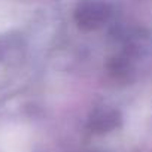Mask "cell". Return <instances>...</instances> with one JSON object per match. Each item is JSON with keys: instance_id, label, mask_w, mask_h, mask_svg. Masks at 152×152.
Returning a JSON list of instances; mask_svg holds the SVG:
<instances>
[{"instance_id": "6da1fadb", "label": "cell", "mask_w": 152, "mask_h": 152, "mask_svg": "<svg viewBox=\"0 0 152 152\" xmlns=\"http://www.w3.org/2000/svg\"><path fill=\"white\" fill-rule=\"evenodd\" d=\"M110 18V8L100 0H85L75 12V20L79 27L93 30L102 27Z\"/></svg>"}, {"instance_id": "7a4b0ae2", "label": "cell", "mask_w": 152, "mask_h": 152, "mask_svg": "<svg viewBox=\"0 0 152 152\" xmlns=\"http://www.w3.org/2000/svg\"><path fill=\"white\" fill-rule=\"evenodd\" d=\"M118 119H119V116H118L116 112H113V110H102V112L94 115V118L91 119V125L96 130L104 131V130L113 128L118 124Z\"/></svg>"}]
</instances>
